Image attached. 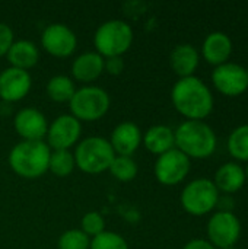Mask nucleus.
<instances>
[{"instance_id": "1", "label": "nucleus", "mask_w": 248, "mask_h": 249, "mask_svg": "<svg viewBox=\"0 0 248 249\" xmlns=\"http://www.w3.org/2000/svg\"><path fill=\"white\" fill-rule=\"evenodd\" d=\"M171 101L183 117L193 121H203L213 109L210 89L196 76L177 80L171 90Z\"/></svg>"}, {"instance_id": "2", "label": "nucleus", "mask_w": 248, "mask_h": 249, "mask_svg": "<svg viewBox=\"0 0 248 249\" xmlns=\"http://www.w3.org/2000/svg\"><path fill=\"white\" fill-rule=\"evenodd\" d=\"M50 153L51 149L44 140H22L12 147L9 153V165L16 175L26 179H35L48 171Z\"/></svg>"}, {"instance_id": "3", "label": "nucleus", "mask_w": 248, "mask_h": 249, "mask_svg": "<svg viewBox=\"0 0 248 249\" xmlns=\"http://www.w3.org/2000/svg\"><path fill=\"white\" fill-rule=\"evenodd\" d=\"M175 149L187 158L205 159L213 155L216 149V134L210 125L203 121L187 120L174 131Z\"/></svg>"}, {"instance_id": "4", "label": "nucleus", "mask_w": 248, "mask_h": 249, "mask_svg": "<svg viewBox=\"0 0 248 249\" xmlns=\"http://www.w3.org/2000/svg\"><path fill=\"white\" fill-rule=\"evenodd\" d=\"M133 42L132 26L121 19H110L101 23L94 35L96 53L104 58L121 57Z\"/></svg>"}, {"instance_id": "5", "label": "nucleus", "mask_w": 248, "mask_h": 249, "mask_svg": "<svg viewBox=\"0 0 248 249\" xmlns=\"http://www.w3.org/2000/svg\"><path fill=\"white\" fill-rule=\"evenodd\" d=\"M76 166L89 175L102 174L110 169L115 153L110 144V142L101 136H92L83 139L76 150L73 152Z\"/></svg>"}, {"instance_id": "6", "label": "nucleus", "mask_w": 248, "mask_h": 249, "mask_svg": "<svg viewBox=\"0 0 248 249\" xmlns=\"http://www.w3.org/2000/svg\"><path fill=\"white\" fill-rule=\"evenodd\" d=\"M69 108L72 115L79 121H96L108 112L110 96L102 88L88 85L76 89Z\"/></svg>"}, {"instance_id": "7", "label": "nucleus", "mask_w": 248, "mask_h": 249, "mask_svg": "<svg viewBox=\"0 0 248 249\" xmlns=\"http://www.w3.org/2000/svg\"><path fill=\"white\" fill-rule=\"evenodd\" d=\"M219 201V191L213 181L199 178L189 182L181 193L183 209L193 216H205L210 213Z\"/></svg>"}, {"instance_id": "8", "label": "nucleus", "mask_w": 248, "mask_h": 249, "mask_svg": "<svg viewBox=\"0 0 248 249\" xmlns=\"http://www.w3.org/2000/svg\"><path fill=\"white\" fill-rule=\"evenodd\" d=\"M241 235V223L232 212H216L208 222L209 242L215 248H232Z\"/></svg>"}, {"instance_id": "9", "label": "nucleus", "mask_w": 248, "mask_h": 249, "mask_svg": "<svg viewBox=\"0 0 248 249\" xmlns=\"http://www.w3.org/2000/svg\"><path fill=\"white\" fill-rule=\"evenodd\" d=\"M153 172L161 184L177 185L190 172V158L174 147L167 153L158 156Z\"/></svg>"}, {"instance_id": "10", "label": "nucleus", "mask_w": 248, "mask_h": 249, "mask_svg": "<svg viewBox=\"0 0 248 249\" xmlns=\"http://www.w3.org/2000/svg\"><path fill=\"white\" fill-rule=\"evenodd\" d=\"M41 45L53 57L66 58L75 53L77 38L67 25L51 23L41 34Z\"/></svg>"}, {"instance_id": "11", "label": "nucleus", "mask_w": 248, "mask_h": 249, "mask_svg": "<svg viewBox=\"0 0 248 249\" xmlns=\"http://www.w3.org/2000/svg\"><path fill=\"white\" fill-rule=\"evenodd\" d=\"M80 121L76 120L72 114H63L57 117L47 130L48 147L53 150H70L80 137Z\"/></svg>"}, {"instance_id": "12", "label": "nucleus", "mask_w": 248, "mask_h": 249, "mask_svg": "<svg viewBox=\"0 0 248 249\" xmlns=\"http://www.w3.org/2000/svg\"><path fill=\"white\" fill-rule=\"evenodd\" d=\"M215 88L227 96H238L248 89V76L246 67L237 63H224L216 66L212 73Z\"/></svg>"}, {"instance_id": "13", "label": "nucleus", "mask_w": 248, "mask_h": 249, "mask_svg": "<svg viewBox=\"0 0 248 249\" xmlns=\"http://www.w3.org/2000/svg\"><path fill=\"white\" fill-rule=\"evenodd\" d=\"M32 79L26 70L7 67L0 71V98L4 102H18L31 90Z\"/></svg>"}, {"instance_id": "14", "label": "nucleus", "mask_w": 248, "mask_h": 249, "mask_svg": "<svg viewBox=\"0 0 248 249\" xmlns=\"http://www.w3.org/2000/svg\"><path fill=\"white\" fill-rule=\"evenodd\" d=\"M16 133L28 142H39L44 140L48 130V123L45 115L35 108H22L16 112L15 120Z\"/></svg>"}, {"instance_id": "15", "label": "nucleus", "mask_w": 248, "mask_h": 249, "mask_svg": "<svg viewBox=\"0 0 248 249\" xmlns=\"http://www.w3.org/2000/svg\"><path fill=\"white\" fill-rule=\"evenodd\" d=\"M108 142L115 155L132 156L142 143V133L134 123L124 121L113 130Z\"/></svg>"}, {"instance_id": "16", "label": "nucleus", "mask_w": 248, "mask_h": 249, "mask_svg": "<svg viewBox=\"0 0 248 249\" xmlns=\"http://www.w3.org/2000/svg\"><path fill=\"white\" fill-rule=\"evenodd\" d=\"M232 53V41L225 32H212L209 34L202 45V54L208 63L221 66L227 63Z\"/></svg>"}, {"instance_id": "17", "label": "nucleus", "mask_w": 248, "mask_h": 249, "mask_svg": "<svg viewBox=\"0 0 248 249\" xmlns=\"http://www.w3.org/2000/svg\"><path fill=\"white\" fill-rule=\"evenodd\" d=\"M104 71V57L95 51L77 55L72 63V76L83 83H91Z\"/></svg>"}, {"instance_id": "18", "label": "nucleus", "mask_w": 248, "mask_h": 249, "mask_svg": "<svg viewBox=\"0 0 248 249\" xmlns=\"http://www.w3.org/2000/svg\"><path fill=\"white\" fill-rule=\"evenodd\" d=\"M6 57H7V61L10 63V67L28 71L38 63L39 50L32 41L19 39V41H13Z\"/></svg>"}, {"instance_id": "19", "label": "nucleus", "mask_w": 248, "mask_h": 249, "mask_svg": "<svg viewBox=\"0 0 248 249\" xmlns=\"http://www.w3.org/2000/svg\"><path fill=\"white\" fill-rule=\"evenodd\" d=\"M170 63L180 79L190 77L199 66V51L191 44H178L171 51Z\"/></svg>"}, {"instance_id": "20", "label": "nucleus", "mask_w": 248, "mask_h": 249, "mask_svg": "<svg viewBox=\"0 0 248 249\" xmlns=\"http://www.w3.org/2000/svg\"><path fill=\"white\" fill-rule=\"evenodd\" d=\"M246 171L241 168V165L228 162L224 163L215 174L213 184L218 188V191H224L228 194L240 191L246 184Z\"/></svg>"}, {"instance_id": "21", "label": "nucleus", "mask_w": 248, "mask_h": 249, "mask_svg": "<svg viewBox=\"0 0 248 249\" xmlns=\"http://www.w3.org/2000/svg\"><path fill=\"white\" fill-rule=\"evenodd\" d=\"M142 142H143L145 147L152 155H156V156L167 153L168 150L174 149V146H175L174 131L168 125H162V124L152 125L151 128H148Z\"/></svg>"}, {"instance_id": "22", "label": "nucleus", "mask_w": 248, "mask_h": 249, "mask_svg": "<svg viewBox=\"0 0 248 249\" xmlns=\"http://www.w3.org/2000/svg\"><path fill=\"white\" fill-rule=\"evenodd\" d=\"M76 92L75 83L69 76L64 74H57L51 77L47 83V95L51 101L54 102H70Z\"/></svg>"}, {"instance_id": "23", "label": "nucleus", "mask_w": 248, "mask_h": 249, "mask_svg": "<svg viewBox=\"0 0 248 249\" xmlns=\"http://www.w3.org/2000/svg\"><path fill=\"white\" fill-rule=\"evenodd\" d=\"M76 168L75 155L70 150H51L48 171L58 178L69 177Z\"/></svg>"}, {"instance_id": "24", "label": "nucleus", "mask_w": 248, "mask_h": 249, "mask_svg": "<svg viewBox=\"0 0 248 249\" xmlns=\"http://www.w3.org/2000/svg\"><path fill=\"white\" fill-rule=\"evenodd\" d=\"M108 171L111 172V175L115 179L123 181V182H129V181L134 179L137 175V163L132 156L115 155Z\"/></svg>"}, {"instance_id": "25", "label": "nucleus", "mask_w": 248, "mask_h": 249, "mask_svg": "<svg viewBox=\"0 0 248 249\" xmlns=\"http://www.w3.org/2000/svg\"><path fill=\"white\" fill-rule=\"evenodd\" d=\"M228 150L235 159L248 162V124L237 127L229 134Z\"/></svg>"}, {"instance_id": "26", "label": "nucleus", "mask_w": 248, "mask_h": 249, "mask_svg": "<svg viewBox=\"0 0 248 249\" xmlns=\"http://www.w3.org/2000/svg\"><path fill=\"white\" fill-rule=\"evenodd\" d=\"M91 238L86 236L80 229H69L61 233L57 241L58 249H89Z\"/></svg>"}, {"instance_id": "27", "label": "nucleus", "mask_w": 248, "mask_h": 249, "mask_svg": "<svg viewBox=\"0 0 248 249\" xmlns=\"http://www.w3.org/2000/svg\"><path fill=\"white\" fill-rule=\"evenodd\" d=\"M89 249H129V245L126 239L118 233L105 231L91 239Z\"/></svg>"}, {"instance_id": "28", "label": "nucleus", "mask_w": 248, "mask_h": 249, "mask_svg": "<svg viewBox=\"0 0 248 249\" xmlns=\"http://www.w3.org/2000/svg\"><path fill=\"white\" fill-rule=\"evenodd\" d=\"M80 231L89 238H95V236L101 235L102 232H105L104 217L96 212L86 213L80 220Z\"/></svg>"}, {"instance_id": "29", "label": "nucleus", "mask_w": 248, "mask_h": 249, "mask_svg": "<svg viewBox=\"0 0 248 249\" xmlns=\"http://www.w3.org/2000/svg\"><path fill=\"white\" fill-rule=\"evenodd\" d=\"M13 44V31L7 23L0 22V57L6 55Z\"/></svg>"}, {"instance_id": "30", "label": "nucleus", "mask_w": 248, "mask_h": 249, "mask_svg": "<svg viewBox=\"0 0 248 249\" xmlns=\"http://www.w3.org/2000/svg\"><path fill=\"white\" fill-rule=\"evenodd\" d=\"M104 70L113 76H118L124 70V60L121 57H108L104 58Z\"/></svg>"}, {"instance_id": "31", "label": "nucleus", "mask_w": 248, "mask_h": 249, "mask_svg": "<svg viewBox=\"0 0 248 249\" xmlns=\"http://www.w3.org/2000/svg\"><path fill=\"white\" fill-rule=\"evenodd\" d=\"M183 249H216L209 241L205 239H193L190 242H187Z\"/></svg>"}, {"instance_id": "32", "label": "nucleus", "mask_w": 248, "mask_h": 249, "mask_svg": "<svg viewBox=\"0 0 248 249\" xmlns=\"http://www.w3.org/2000/svg\"><path fill=\"white\" fill-rule=\"evenodd\" d=\"M246 178L248 179V165H247V169H246Z\"/></svg>"}, {"instance_id": "33", "label": "nucleus", "mask_w": 248, "mask_h": 249, "mask_svg": "<svg viewBox=\"0 0 248 249\" xmlns=\"http://www.w3.org/2000/svg\"><path fill=\"white\" fill-rule=\"evenodd\" d=\"M225 249H235V248H234V247H232V248H225Z\"/></svg>"}, {"instance_id": "34", "label": "nucleus", "mask_w": 248, "mask_h": 249, "mask_svg": "<svg viewBox=\"0 0 248 249\" xmlns=\"http://www.w3.org/2000/svg\"><path fill=\"white\" fill-rule=\"evenodd\" d=\"M246 70H247V76H248V67H247V69H246Z\"/></svg>"}]
</instances>
